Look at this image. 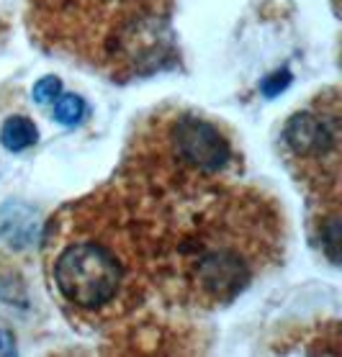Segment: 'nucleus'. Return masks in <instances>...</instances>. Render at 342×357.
I'll return each instance as SVG.
<instances>
[{
  "label": "nucleus",
  "instance_id": "f257e3e1",
  "mask_svg": "<svg viewBox=\"0 0 342 357\" xmlns=\"http://www.w3.org/2000/svg\"><path fill=\"white\" fill-rule=\"evenodd\" d=\"M152 260L149 227L116 185L65 203L41 236L49 293L59 311L85 329L119 324L144 303Z\"/></svg>",
  "mask_w": 342,
  "mask_h": 357
},
{
  "label": "nucleus",
  "instance_id": "f03ea898",
  "mask_svg": "<svg viewBox=\"0 0 342 357\" xmlns=\"http://www.w3.org/2000/svg\"><path fill=\"white\" fill-rule=\"evenodd\" d=\"M285 252V219L276 198L250 185L206 195L170 252V283L193 309L235 303L276 270Z\"/></svg>",
  "mask_w": 342,
  "mask_h": 357
},
{
  "label": "nucleus",
  "instance_id": "7ed1b4c3",
  "mask_svg": "<svg viewBox=\"0 0 342 357\" xmlns=\"http://www.w3.org/2000/svg\"><path fill=\"white\" fill-rule=\"evenodd\" d=\"M124 165L155 193L201 201L235 185L244 170V157L237 134L221 119L170 106L139 123Z\"/></svg>",
  "mask_w": 342,
  "mask_h": 357
},
{
  "label": "nucleus",
  "instance_id": "20e7f679",
  "mask_svg": "<svg viewBox=\"0 0 342 357\" xmlns=\"http://www.w3.org/2000/svg\"><path fill=\"white\" fill-rule=\"evenodd\" d=\"M281 155L311 206L340 208L342 114L340 90L327 88L293 111L281 129Z\"/></svg>",
  "mask_w": 342,
  "mask_h": 357
},
{
  "label": "nucleus",
  "instance_id": "39448f33",
  "mask_svg": "<svg viewBox=\"0 0 342 357\" xmlns=\"http://www.w3.org/2000/svg\"><path fill=\"white\" fill-rule=\"evenodd\" d=\"M0 139H3L6 149L21 152V149H29L36 142V126L26 116H13V119L6 121V126L0 131Z\"/></svg>",
  "mask_w": 342,
  "mask_h": 357
},
{
  "label": "nucleus",
  "instance_id": "423d86ee",
  "mask_svg": "<svg viewBox=\"0 0 342 357\" xmlns=\"http://www.w3.org/2000/svg\"><path fill=\"white\" fill-rule=\"evenodd\" d=\"M82 111H85V106H82V100L77 96H62L54 103V116L62 123H75L82 116Z\"/></svg>",
  "mask_w": 342,
  "mask_h": 357
},
{
  "label": "nucleus",
  "instance_id": "0eeeda50",
  "mask_svg": "<svg viewBox=\"0 0 342 357\" xmlns=\"http://www.w3.org/2000/svg\"><path fill=\"white\" fill-rule=\"evenodd\" d=\"M59 90V80H54V77H47V80H41L36 88H34V96H36V100H54V96H57Z\"/></svg>",
  "mask_w": 342,
  "mask_h": 357
}]
</instances>
